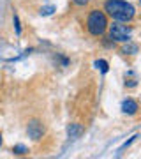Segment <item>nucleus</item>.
Listing matches in <instances>:
<instances>
[{"instance_id": "obj_1", "label": "nucleus", "mask_w": 141, "mask_h": 159, "mask_svg": "<svg viewBox=\"0 0 141 159\" xmlns=\"http://www.w3.org/2000/svg\"><path fill=\"white\" fill-rule=\"evenodd\" d=\"M104 11L117 21H130L136 14L134 6L125 0H108L104 4Z\"/></svg>"}, {"instance_id": "obj_2", "label": "nucleus", "mask_w": 141, "mask_h": 159, "mask_svg": "<svg viewBox=\"0 0 141 159\" xmlns=\"http://www.w3.org/2000/svg\"><path fill=\"white\" fill-rule=\"evenodd\" d=\"M86 29L94 37H99L106 32L108 29V18L106 12L99 11V9H92L88 18H86Z\"/></svg>"}, {"instance_id": "obj_3", "label": "nucleus", "mask_w": 141, "mask_h": 159, "mask_svg": "<svg viewBox=\"0 0 141 159\" xmlns=\"http://www.w3.org/2000/svg\"><path fill=\"white\" fill-rule=\"evenodd\" d=\"M109 37L113 41H118V43H129L130 41V29L120 23H113L109 25Z\"/></svg>"}, {"instance_id": "obj_4", "label": "nucleus", "mask_w": 141, "mask_h": 159, "mask_svg": "<svg viewBox=\"0 0 141 159\" xmlns=\"http://www.w3.org/2000/svg\"><path fill=\"white\" fill-rule=\"evenodd\" d=\"M27 133L32 140H39V138H42L44 127H42V124H41L39 120H32V122H28V125H27Z\"/></svg>"}, {"instance_id": "obj_5", "label": "nucleus", "mask_w": 141, "mask_h": 159, "mask_svg": "<svg viewBox=\"0 0 141 159\" xmlns=\"http://www.w3.org/2000/svg\"><path fill=\"white\" fill-rule=\"evenodd\" d=\"M138 110H139V106H138V102H136L134 99H125V101L122 102V111L127 113V115H134Z\"/></svg>"}, {"instance_id": "obj_6", "label": "nucleus", "mask_w": 141, "mask_h": 159, "mask_svg": "<svg viewBox=\"0 0 141 159\" xmlns=\"http://www.w3.org/2000/svg\"><path fill=\"white\" fill-rule=\"evenodd\" d=\"M81 133H83V127H81L79 124H71V125L67 127V134H69L71 138H78Z\"/></svg>"}, {"instance_id": "obj_7", "label": "nucleus", "mask_w": 141, "mask_h": 159, "mask_svg": "<svg viewBox=\"0 0 141 159\" xmlns=\"http://www.w3.org/2000/svg\"><path fill=\"white\" fill-rule=\"evenodd\" d=\"M95 67H97V69H101V73H108L109 66H108L106 60H95Z\"/></svg>"}, {"instance_id": "obj_8", "label": "nucleus", "mask_w": 141, "mask_h": 159, "mask_svg": "<svg viewBox=\"0 0 141 159\" xmlns=\"http://www.w3.org/2000/svg\"><path fill=\"white\" fill-rule=\"evenodd\" d=\"M136 51H138V46H136V44H127V46L122 48V53H125V55H127V53L132 55V53H136Z\"/></svg>"}, {"instance_id": "obj_9", "label": "nucleus", "mask_w": 141, "mask_h": 159, "mask_svg": "<svg viewBox=\"0 0 141 159\" xmlns=\"http://www.w3.org/2000/svg\"><path fill=\"white\" fill-rule=\"evenodd\" d=\"M25 150H27V148L23 147V145H16V147H14V152L16 154H25Z\"/></svg>"}, {"instance_id": "obj_10", "label": "nucleus", "mask_w": 141, "mask_h": 159, "mask_svg": "<svg viewBox=\"0 0 141 159\" xmlns=\"http://www.w3.org/2000/svg\"><path fill=\"white\" fill-rule=\"evenodd\" d=\"M73 2L76 4V6H86V4H88L90 0H73Z\"/></svg>"}, {"instance_id": "obj_11", "label": "nucleus", "mask_w": 141, "mask_h": 159, "mask_svg": "<svg viewBox=\"0 0 141 159\" xmlns=\"http://www.w3.org/2000/svg\"><path fill=\"white\" fill-rule=\"evenodd\" d=\"M0 145H2V134H0Z\"/></svg>"}, {"instance_id": "obj_12", "label": "nucleus", "mask_w": 141, "mask_h": 159, "mask_svg": "<svg viewBox=\"0 0 141 159\" xmlns=\"http://www.w3.org/2000/svg\"><path fill=\"white\" fill-rule=\"evenodd\" d=\"M139 4H141V0H139Z\"/></svg>"}]
</instances>
